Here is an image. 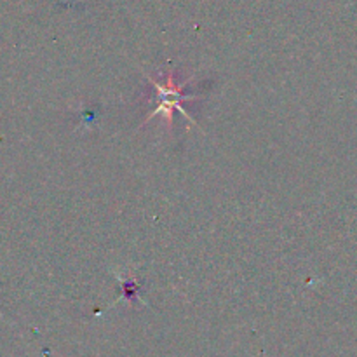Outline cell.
Here are the masks:
<instances>
[{
	"mask_svg": "<svg viewBox=\"0 0 357 357\" xmlns=\"http://www.w3.org/2000/svg\"><path fill=\"white\" fill-rule=\"evenodd\" d=\"M149 82H150V86L155 87L157 89L159 105H157V108H153V110L150 112L145 122H149L150 119L155 117V115L162 114L164 117L167 119V124H169V128H171V126H173V121H174L173 114L178 110L188 119V122H190V124H195V121L187 114V110L181 107V103H183V101L197 100V96H188L187 93H183L185 86H187L188 82L178 84L176 82V72H174V70H169V72H167V75L164 77L162 82H157V80H153V79H149Z\"/></svg>",
	"mask_w": 357,
	"mask_h": 357,
	"instance_id": "1",
	"label": "cell"
}]
</instances>
